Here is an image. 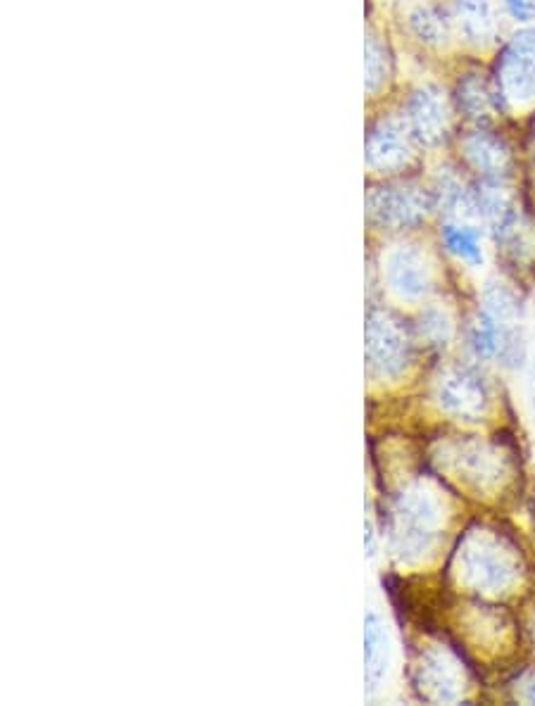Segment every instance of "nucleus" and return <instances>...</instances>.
<instances>
[{
  "instance_id": "nucleus-1",
  "label": "nucleus",
  "mask_w": 535,
  "mask_h": 706,
  "mask_svg": "<svg viewBox=\"0 0 535 706\" xmlns=\"http://www.w3.org/2000/svg\"><path fill=\"white\" fill-rule=\"evenodd\" d=\"M518 300L510 288L491 283L483 293V308L469 329V347L479 360H497L507 366L524 362V339L518 331Z\"/></svg>"
},
{
  "instance_id": "nucleus-2",
  "label": "nucleus",
  "mask_w": 535,
  "mask_h": 706,
  "mask_svg": "<svg viewBox=\"0 0 535 706\" xmlns=\"http://www.w3.org/2000/svg\"><path fill=\"white\" fill-rule=\"evenodd\" d=\"M435 505L421 490H408L395 497L391 509V533L393 548L400 557H414L431 548L435 531Z\"/></svg>"
},
{
  "instance_id": "nucleus-3",
  "label": "nucleus",
  "mask_w": 535,
  "mask_h": 706,
  "mask_svg": "<svg viewBox=\"0 0 535 706\" xmlns=\"http://www.w3.org/2000/svg\"><path fill=\"white\" fill-rule=\"evenodd\" d=\"M412 360V339L402 321L381 310H371L367 319V362L379 376H398Z\"/></svg>"
},
{
  "instance_id": "nucleus-4",
  "label": "nucleus",
  "mask_w": 535,
  "mask_h": 706,
  "mask_svg": "<svg viewBox=\"0 0 535 706\" xmlns=\"http://www.w3.org/2000/svg\"><path fill=\"white\" fill-rule=\"evenodd\" d=\"M435 207L433 193L416 186H381L369 193L367 210L381 229H414Z\"/></svg>"
},
{
  "instance_id": "nucleus-5",
  "label": "nucleus",
  "mask_w": 535,
  "mask_h": 706,
  "mask_svg": "<svg viewBox=\"0 0 535 706\" xmlns=\"http://www.w3.org/2000/svg\"><path fill=\"white\" fill-rule=\"evenodd\" d=\"M497 107L535 98V27L516 34L497 62Z\"/></svg>"
},
{
  "instance_id": "nucleus-6",
  "label": "nucleus",
  "mask_w": 535,
  "mask_h": 706,
  "mask_svg": "<svg viewBox=\"0 0 535 706\" xmlns=\"http://www.w3.org/2000/svg\"><path fill=\"white\" fill-rule=\"evenodd\" d=\"M404 124H408L414 143L433 148L443 143L450 132V103L438 86H419L404 107Z\"/></svg>"
},
{
  "instance_id": "nucleus-7",
  "label": "nucleus",
  "mask_w": 535,
  "mask_h": 706,
  "mask_svg": "<svg viewBox=\"0 0 535 706\" xmlns=\"http://www.w3.org/2000/svg\"><path fill=\"white\" fill-rule=\"evenodd\" d=\"M412 134L404 120L383 117L369 126L367 165L383 174H393L412 163Z\"/></svg>"
},
{
  "instance_id": "nucleus-8",
  "label": "nucleus",
  "mask_w": 535,
  "mask_h": 706,
  "mask_svg": "<svg viewBox=\"0 0 535 706\" xmlns=\"http://www.w3.org/2000/svg\"><path fill=\"white\" fill-rule=\"evenodd\" d=\"M435 397L447 414L476 419L488 407V388L481 374L469 366H452L438 378Z\"/></svg>"
},
{
  "instance_id": "nucleus-9",
  "label": "nucleus",
  "mask_w": 535,
  "mask_h": 706,
  "mask_svg": "<svg viewBox=\"0 0 535 706\" xmlns=\"http://www.w3.org/2000/svg\"><path fill=\"white\" fill-rule=\"evenodd\" d=\"M464 573L481 590H502L512 583L516 573L514 559L502 544L493 538H479L469 542L462 554Z\"/></svg>"
},
{
  "instance_id": "nucleus-10",
  "label": "nucleus",
  "mask_w": 535,
  "mask_h": 706,
  "mask_svg": "<svg viewBox=\"0 0 535 706\" xmlns=\"http://www.w3.org/2000/svg\"><path fill=\"white\" fill-rule=\"evenodd\" d=\"M464 155L469 165L479 172L481 181L507 184L512 174V155L505 141L491 132H483V128H476L464 138Z\"/></svg>"
},
{
  "instance_id": "nucleus-11",
  "label": "nucleus",
  "mask_w": 535,
  "mask_h": 706,
  "mask_svg": "<svg viewBox=\"0 0 535 706\" xmlns=\"http://www.w3.org/2000/svg\"><path fill=\"white\" fill-rule=\"evenodd\" d=\"M385 274L388 283H391V288L400 298L414 300L426 295L431 288L429 262L424 252L416 250L414 246H400L398 250L388 255Z\"/></svg>"
},
{
  "instance_id": "nucleus-12",
  "label": "nucleus",
  "mask_w": 535,
  "mask_h": 706,
  "mask_svg": "<svg viewBox=\"0 0 535 706\" xmlns=\"http://www.w3.org/2000/svg\"><path fill=\"white\" fill-rule=\"evenodd\" d=\"M433 198L435 205H441L452 217H479L476 186L466 184L455 169H441L435 179Z\"/></svg>"
},
{
  "instance_id": "nucleus-13",
  "label": "nucleus",
  "mask_w": 535,
  "mask_h": 706,
  "mask_svg": "<svg viewBox=\"0 0 535 706\" xmlns=\"http://www.w3.org/2000/svg\"><path fill=\"white\" fill-rule=\"evenodd\" d=\"M455 18L462 34L474 43H488L497 31L495 0H455Z\"/></svg>"
},
{
  "instance_id": "nucleus-14",
  "label": "nucleus",
  "mask_w": 535,
  "mask_h": 706,
  "mask_svg": "<svg viewBox=\"0 0 535 706\" xmlns=\"http://www.w3.org/2000/svg\"><path fill=\"white\" fill-rule=\"evenodd\" d=\"M388 633L377 614H369L364 623V656H367V689L369 695L379 689L388 671Z\"/></svg>"
},
{
  "instance_id": "nucleus-15",
  "label": "nucleus",
  "mask_w": 535,
  "mask_h": 706,
  "mask_svg": "<svg viewBox=\"0 0 535 706\" xmlns=\"http://www.w3.org/2000/svg\"><path fill=\"white\" fill-rule=\"evenodd\" d=\"M410 27L414 31V37L429 45L445 43L450 34L447 12L438 6H419L410 14Z\"/></svg>"
},
{
  "instance_id": "nucleus-16",
  "label": "nucleus",
  "mask_w": 535,
  "mask_h": 706,
  "mask_svg": "<svg viewBox=\"0 0 535 706\" xmlns=\"http://www.w3.org/2000/svg\"><path fill=\"white\" fill-rule=\"evenodd\" d=\"M443 243L445 248L469 264H481V229L466 227V224H445L443 227Z\"/></svg>"
},
{
  "instance_id": "nucleus-17",
  "label": "nucleus",
  "mask_w": 535,
  "mask_h": 706,
  "mask_svg": "<svg viewBox=\"0 0 535 706\" xmlns=\"http://www.w3.org/2000/svg\"><path fill=\"white\" fill-rule=\"evenodd\" d=\"M457 101H460V107L466 112L469 117L481 120L485 112H488L491 105L497 107V93H495V89L485 86V82H483L481 76L469 74L460 82Z\"/></svg>"
},
{
  "instance_id": "nucleus-18",
  "label": "nucleus",
  "mask_w": 535,
  "mask_h": 706,
  "mask_svg": "<svg viewBox=\"0 0 535 706\" xmlns=\"http://www.w3.org/2000/svg\"><path fill=\"white\" fill-rule=\"evenodd\" d=\"M388 72H391V58H388L385 45L377 37H369L367 45H364V84H367V91H379L385 84Z\"/></svg>"
},
{
  "instance_id": "nucleus-19",
  "label": "nucleus",
  "mask_w": 535,
  "mask_h": 706,
  "mask_svg": "<svg viewBox=\"0 0 535 706\" xmlns=\"http://www.w3.org/2000/svg\"><path fill=\"white\" fill-rule=\"evenodd\" d=\"M419 333H421V339H426L431 345L443 347L450 341V321L443 312L429 310L424 316H421Z\"/></svg>"
},
{
  "instance_id": "nucleus-20",
  "label": "nucleus",
  "mask_w": 535,
  "mask_h": 706,
  "mask_svg": "<svg viewBox=\"0 0 535 706\" xmlns=\"http://www.w3.org/2000/svg\"><path fill=\"white\" fill-rule=\"evenodd\" d=\"M510 18L516 22H533L535 20V0H502Z\"/></svg>"
},
{
  "instance_id": "nucleus-21",
  "label": "nucleus",
  "mask_w": 535,
  "mask_h": 706,
  "mask_svg": "<svg viewBox=\"0 0 535 706\" xmlns=\"http://www.w3.org/2000/svg\"><path fill=\"white\" fill-rule=\"evenodd\" d=\"M528 383H531V395L535 399V362L531 364V376H528Z\"/></svg>"
}]
</instances>
